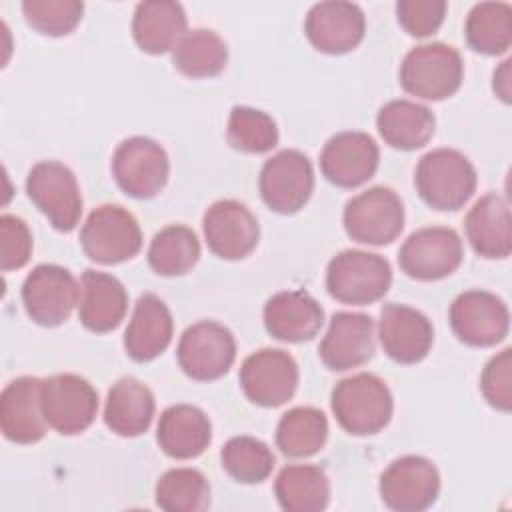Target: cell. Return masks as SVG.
Listing matches in <instances>:
<instances>
[{"instance_id":"cell-32","label":"cell","mask_w":512,"mask_h":512,"mask_svg":"<svg viewBox=\"0 0 512 512\" xmlns=\"http://www.w3.org/2000/svg\"><path fill=\"white\" fill-rule=\"evenodd\" d=\"M328 438V420L314 406H296L282 414L276 426V446L290 458H308L322 450Z\"/></svg>"},{"instance_id":"cell-11","label":"cell","mask_w":512,"mask_h":512,"mask_svg":"<svg viewBox=\"0 0 512 512\" xmlns=\"http://www.w3.org/2000/svg\"><path fill=\"white\" fill-rule=\"evenodd\" d=\"M264 204L278 214H294L310 200L314 168L300 150L286 148L268 158L258 178Z\"/></svg>"},{"instance_id":"cell-21","label":"cell","mask_w":512,"mask_h":512,"mask_svg":"<svg viewBox=\"0 0 512 512\" xmlns=\"http://www.w3.org/2000/svg\"><path fill=\"white\" fill-rule=\"evenodd\" d=\"M374 350V320L360 312H336L318 346L320 360L334 372L366 364Z\"/></svg>"},{"instance_id":"cell-41","label":"cell","mask_w":512,"mask_h":512,"mask_svg":"<svg viewBox=\"0 0 512 512\" xmlns=\"http://www.w3.org/2000/svg\"><path fill=\"white\" fill-rule=\"evenodd\" d=\"M446 8L444 0H400L396 2V18L410 36L426 38L440 28Z\"/></svg>"},{"instance_id":"cell-36","label":"cell","mask_w":512,"mask_h":512,"mask_svg":"<svg viewBox=\"0 0 512 512\" xmlns=\"http://www.w3.org/2000/svg\"><path fill=\"white\" fill-rule=\"evenodd\" d=\"M154 498L166 512H202L210 506V484L196 468H172L158 478Z\"/></svg>"},{"instance_id":"cell-6","label":"cell","mask_w":512,"mask_h":512,"mask_svg":"<svg viewBox=\"0 0 512 512\" xmlns=\"http://www.w3.org/2000/svg\"><path fill=\"white\" fill-rule=\"evenodd\" d=\"M346 234L370 246L394 242L404 228V204L388 186H372L344 206L342 214Z\"/></svg>"},{"instance_id":"cell-34","label":"cell","mask_w":512,"mask_h":512,"mask_svg":"<svg viewBox=\"0 0 512 512\" xmlns=\"http://www.w3.org/2000/svg\"><path fill=\"white\" fill-rule=\"evenodd\" d=\"M466 42L486 56H500L512 44V8L506 2H480L468 12Z\"/></svg>"},{"instance_id":"cell-42","label":"cell","mask_w":512,"mask_h":512,"mask_svg":"<svg viewBox=\"0 0 512 512\" xmlns=\"http://www.w3.org/2000/svg\"><path fill=\"white\" fill-rule=\"evenodd\" d=\"M32 234L26 222L12 214L0 216V268L4 272L22 268L32 256Z\"/></svg>"},{"instance_id":"cell-15","label":"cell","mask_w":512,"mask_h":512,"mask_svg":"<svg viewBox=\"0 0 512 512\" xmlns=\"http://www.w3.org/2000/svg\"><path fill=\"white\" fill-rule=\"evenodd\" d=\"M300 372L296 360L280 348H262L240 366V386L246 398L262 408L286 404L298 388Z\"/></svg>"},{"instance_id":"cell-4","label":"cell","mask_w":512,"mask_h":512,"mask_svg":"<svg viewBox=\"0 0 512 512\" xmlns=\"http://www.w3.org/2000/svg\"><path fill=\"white\" fill-rule=\"evenodd\" d=\"M390 284V262L374 252L342 250L326 268V290L342 304L366 306L378 302Z\"/></svg>"},{"instance_id":"cell-20","label":"cell","mask_w":512,"mask_h":512,"mask_svg":"<svg viewBox=\"0 0 512 512\" xmlns=\"http://www.w3.org/2000/svg\"><path fill=\"white\" fill-rule=\"evenodd\" d=\"M378 338L388 358L398 364H416L428 356L434 328L420 310L390 302L382 306Z\"/></svg>"},{"instance_id":"cell-31","label":"cell","mask_w":512,"mask_h":512,"mask_svg":"<svg viewBox=\"0 0 512 512\" xmlns=\"http://www.w3.org/2000/svg\"><path fill=\"white\" fill-rule=\"evenodd\" d=\"M274 494L286 512H320L330 500V482L320 466L290 464L280 470Z\"/></svg>"},{"instance_id":"cell-12","label":"cell","mask_w":512,"mask_h":512,"mask_svg":"<svg viewBox=\"0 0 512 512\" xmlns=\"http://www.w3.org/2000/svg\"><path fill=\"white\" fill-rule=\"evenodd\" d=\"M80 300V284L72 272L58 264H38L22 284L26 314L40 326L66 322Z\"/></svg>"},{"instance_id":"cell-43","label":"cell","mask_w":512,"mask_h":512,"mask_svg":"<svg viewBox=\"0 0 512 512\" xmlns=\"http://www.w3.org/2000/svg\"><path fill=\"white\" fill-rule=\"evenodd\" d=\"M510 64H512V60L506 58V60L494 70V76H492V90L496 92V96H498L504 104H508V102L512 100V82H510L512 74H510Z\"/></svg>"},{"instance_id":"cell-1","label":"cell","mask_w":512,"mask_h":512,"mask_svg":"<svg viewBox=\"0 0 512 512\" xmlns=\"http://www.w3.org/2000/svg\"><path fill=\"white\" fill-rule=\"evenodd\" d=\"M330 406L342 430L352 436H372L388 426L394 400L380 376L360 372L334 386Z\"/></svg>"},{"instance_id":"cell-35","label":"cell","mask_w":512,"mask_h":512,"mask_svg":"<svg viewBox=\"0 0 512 512\" xmlns=\"http://www.w3.org/2000/svg\"><path fill=\"white\" fill-rule=\"evenodd\" d=\"M200 258V242L192 228L170 224L154 234L148 246V264L158 276H182Z\"/></svg>"},{"instance_id":"cell-40","label":"cell","mask_w":512,"mask_h":512,"mask_svg":"<svg viewBox=\"0 0 512 512\" xmlns=\"http://www.w3.org/2000/svg\"><path fill=\"white\" fill-rule=\"evenodd\" d=\"M480 390L486 402L500 410L510 412L512 408V350L504 348L496 356H492L482 374H480Z\"/></svg>"},{"instance_id":"cell-5","label":"cell","mask_w":512,"mask_h":512,"mask_svg":"<svg viewBox=\"0 0 512 512\" xmlns=\"http://www.w3.org/2000/svg\"><path fill=\"white\" fill-rule=\"evenodd\" d=\"M84 254L98 264H120L142 248V232L132 212L118 204L94 208L80 230Z\"/></svg>"},{"instance_id":"cell-38","label":"cell","mask_w":512,"mask_h":512,"mask_svg":"<svg viewBox=\"0 0 512 512\" xmlns=\"http://www.w3.org/2000/svg\"><path fill=\"white\" fill-rule=\"evenodd\" d=\"M228 144L246 154H264L278 144V128L270 114L250 106H234L226 128Z\"/></svg>"},{"instance_id":"cell-25","label":"cell","mask_w":512,"mask_h":512,"mask_svg":"<svg viewBox=\"0 0 512 512\" xmlns=\"http://www.w3.org/2000/svg\"><path fill=\"white\" fill-rule=\"evenodd\" d=\"M174 322L168 306L152 292L142 294L124 332V350L134 362H150L172 342Z\"/></svg>"},{"instance_id":"cell-18","label":"cell","mask_w":512,"mask_h":512,"mask_svg":"<svg viewBox=\"0 0 512 512\" xmlns=\"http://www.w3.org/2000/svg\"><path fill=\"white\" fill-rule=\"evenodd\" d=\"M380 162V150L366 132H338L320 152V170L324 178L338 188H356L368 182Z\"/></svg>"},{"instance_id":"cell-33","label":"cell","mask_w":512,"mask_h":512,"mask_svg":"<svg viewBox=\"0 0 512 512\" xmlns=\"http://www.w3.org/2000/svg\"><path fill=\"white\" fill-rule=\"evenodd\" d=\"M228 62L226 42L208 28L188 30L172 50V64L190 78H210L220 74Z\"/></svg>"},{"instance_id":"cell-30","label":"cell","mask_w":512,"mask_h":512,"mask_svg":"<svg viewBox=\"0 0 512 512\" xmlns=\"http://www.w3.org/2000/svg\"><path fill=\"white\" fill-rule=\"evenodd\" d=\"M376 128L384 142L396 150H418L434 134L436 118L430 108L412 100H390L376 116Z\"/></svg>"},{"instance_id":"cell-39","label":"cell","mask_w":512,"mask_h":512,"mask_svg":"<svg viewBox=\"0 0 512 512\" xmlns=\"http://www.w3.org/2000/svg\"><path fill=\"white\" fill-rule=\"evenodd\" d=\"M22 12L40 34L66 36L80 24L84 4L78 0H26Z\"/></svg>"},{"instance_id":"cell-26","label":"cell","mask_w":512,"mask_h":512,"mask_svg":"<svg viewBox=\"0 0 512 512\" xmlns=\"http://www.w3.org/2000/svg\"><path fill=\"white\" fill-rule=\"evenodd\" d=\"M466 238L482 258H506L512 252V220L508 200L496 192L478 198L464 218Z\"/></svg>"},{"instance_id":"cell-37","label":"cell","mask_w":512,"mask_h":512,"mask_svg":"<svg viewBox=\"0 0 512 512\" xmlns=\"http://www.w3.org/2000/svg\"><path fill=\"white\" fill-rule=\"evenodd\" d=\"M222 468L240 484H260L274 468L270 446L252 436L230 438L220 452Z\"/></svg>"},{"instance_id":"cell-19","label":"cell","mask_w":512,"mask_h":512,"mask_svg":"<svg viewBox=\"0 0 512 512\" xmlns=\"http://www.w3.org/2000/svg\"><path fill=\"white\" fill-rule=\"evenodd\" d=\"M304 32L318 52L346 54L362 42L366 16L354 2H318L306 14Z\"/></svg>"},{"instance_id":"cell-22","label":"cell","mask_w":512,"mask_h":512,"mask_svg":"<svg viewBox=\"0 0 512 512\" xmlns=\"http://www.w3.org/2000/svg\"><path fill=\"white\" fill-rule=\"evenodd\" d=\"M2 434L16 444H34L44 438L48 422L42 410V380L20 376L6 384L0 396Z\"/></svg>"},{"instance_id":"cell-10","label":"cell","mask_w":512,"mask_h":512,"mask_svg":"<svg viewBox=\"0 0 512 512\" xmlns=\"http://www.w3.org/2000/svg\"><path fill=\"white\" fill-rule=\"evenodd\" d=\"M464 248L458 232L448 226H424L412 232L398 252L402 272L414 280H442L458 270Z\"/></svg>"},{"instance_id":"cell-9","label":"cell","mask_w":512,"mask_h":512,"mask_svg":"<svg viewBox=\"0 0 512 512\" xmlns=\"http://www.w3.org/2000/svg\"><path fill=\"white\" fill-rule=\"evenodd\" d=\"M176 358L182 372L200 382L218 380L236 360V340L232 332L214 320H200L180 336Z\"/></svg>"},{"instance_id":"cell-7","label":"cell","mask_w":512,"mask_h":512,"mask_svg":"<svg viewBox=\"0 0 512 512\" xmlns=\"http://www.w3.org/2000/svg\"><path fill=\"white\" fill-rule=\"evenodd\" d=\"M26 192L34 206L58 232H70L82 216V194L74 172L56 160L34 164L26 176Z\"/></svg>"},{"instance_id":"cell-2","label":"cell","mask_w":512,"mask_h":512,"mask_svg":"<svg viewBox=\"0 0 512 512\" xmlns=\"http://www.w3.org/2000/svg\"><path fill=\"white\" fill-rule=\"evenodd\" d=\"M474 164L454 148H434L416 166L414 184L420 198L434 210H458L476 190Z\"/></svg>"},{"instance_id":"cell-27","label":"cell","mask_w":512,"mask_h":512,"mask_svg":"<svg viewBox=\"0 0 512 512\" xmlns=\"http://www.w3.org/2000/svg\"><path fill=\"white\" fill-rule=\"evenodd\" d=\"M156 440L162 452L174 460L200 456L212 440L208 416L192 404H174L160 414Z\"/></svg>"},{"instance_id":"cell-3","label":"cell","mask_w":512,"mask_h":512,"mask_svg":"<svg viewBox=\"0 0 512 512\" xmlns=\"http://www.w3.org/2000/svg\"><path fill=\"white\" fill-rule=\"evenodd\" d=\"M464 64L460 52L444 42L414 46L400 64L402 88L422 100L450 98L462 84Z\"/></svg>"},{"instance_id":"cell-29","label":"cell","mask_w":512,"mask_h":512,"mask_svg":"<svg viewBox=\"0 0 512 512\" xmlns=\"http://www.w3.org/2000/svg\"><path fill=\"white\" fill-rule=\"evenodd\" d=\"M186 32V12L178 2L148 0L140 2L134 10L132 36L138 48L148 54L174 50Z\"/></svg>"},{"instance_id":"cell-28","label":"cell","mask_w":512,"mask_h":512,"mask_svg":"<svg viewBox=\"0 0 512 512\" xmlns=\"http://www.w3.org/2000/svg\"><path fill=\"white\" fill-rule=\"evenodd\" d=\"M156 402L152 390L132 376L112 384L104 406V424L122 438L144 434L154 418Z\"/></svg>"},{"instance_id":"cell-17","label":"cell","mask_w":512,"mask_h":512,"mask_svg":"<svg viewBox=\"0 0 512 512\" xmlns=\"http://www.w3.org/2000/svg\"><path fill=\"white\" fill-rule=\"evenodd\" d=\"M202 230L212 254L222 260H242L258 246L260 226L252 210L234 198L214 202L202 218Z\"/></svg>"},{"instance_id":"cell-14","label":"cell","mask_w":512,"mask_h":512,"mask_svg":"<svg viewBox=\"0 0 512 512\" xmlns=\"http://www.w3.org/2000/svg\"><path fill=\"white\" fill-rule=\"evenodd\" d=\"M378 490L390 510L422 512L438 498L440 474L432 460L406 454L388 464L380 476Z\"/></svg>"},{"instance_id":"cell-24","label":"cell","mask_w":512,"mask_h":512,"mask_svg":"<svg viewBox=\"0 0 512 512\" xmlns=\"http://www.w3.org/2000/svg\"><path fill=\"white\" fill-rule=\"evenodd\" d=\"M126 310L128 294L116 276L92 268L82 272L78 318L86 330L110 332L124 320Z\"/></svg>"},{"instance_id":"cell-13","label":"cell","mask_w":512,"mask_h":512,"mask_svg":"<svg viewBox=\"0 0 512 512\" xmlns=\"http://www.w3.org/2000/svg\"><path fill=\"white\" fill-rule=\"evenodd\" d=\"M42 410L52 430L74 436L94 422L98 394L94 386L78 374H54L42 380Z\"/></svg>"},{"instance_id":"cell-16","label":"cell","mask_w":512,"mask_h":512,"mask_svg":"<svg viewBox=\"0 0 512 512\" xmlns=\"http://www.w3.org/2000/svg\"><path fill=\"white\" fill-rule=\"evenodd\" d=\"M450 326L468 346L488 348L502 342L510 330V312L502 298L486 290H466L450 306Z\"/></svg>"},{"instance_id":"cell-23","label":"cell","mask_w":512,"mask_h":512,"mask_svg":"<svg viewBox=\"0 0 512 512\" xmlns=\"http://www.w3.org/2000/svg\"><path fill=\"white\" fill-rule=\"evenodd\" d=\"M262 318L272 338L300 344L320 332L324 310L318 300L304 290H282L268 298Z\"/></svg>"},{"instance_id":"cell-8","label":"cell","mask_w":512,"mask_h":512,"mask_svg":"<svg viewBox=\"0 0 512 512\" xmlns=\"http://www.w3.org/2000/svg\"><path fill=\"white\" fill-rule=\"evenodd\" d=\"M168 174V154L152 138H126L116 146L112 154V176L120 190L130 198H154L166 186Z\"/></svg>"}]
</instances>
